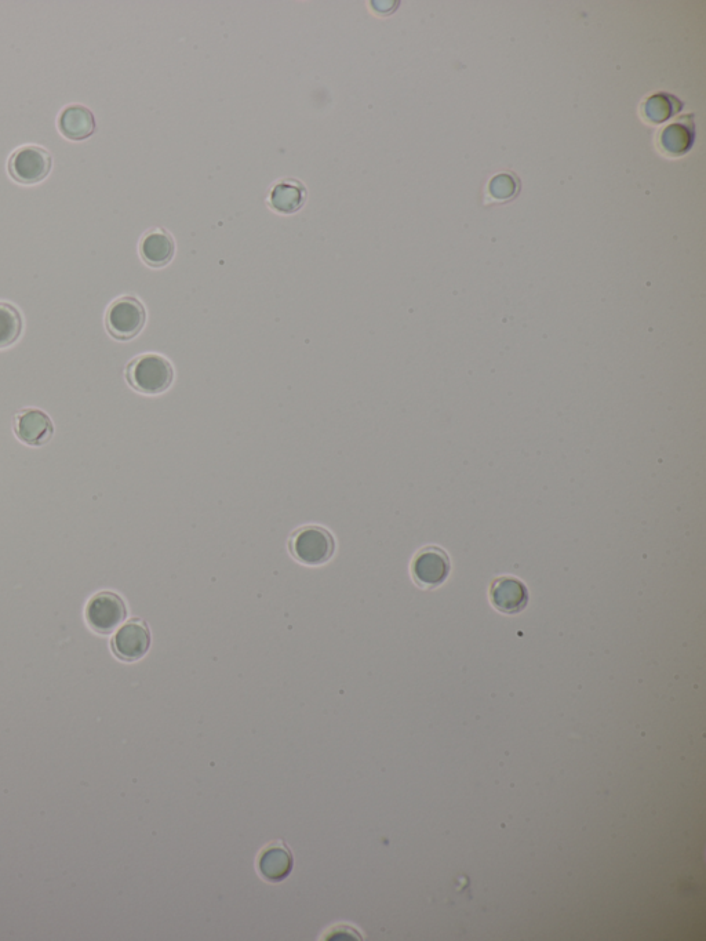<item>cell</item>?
<instances>
[{
	"label": "cell",
	"instance_id": "cell-1",
	"mask_svg": "<svg viewBox=\"0 0 706 941\" xmlns=\"http://www.w3.org/2000/svg\"><path fill=\"white\" fill-rule=\"evenodd\" d=\"M125 377L134 391L143 395L165 394L176 379L173 363L160 354L138 355L126 366Z\"/></svg>",
	"mask_w": 706,
	"mask_h": 941
},
{
	"label": "cell",
	"instance_id": "cell-2",
	"mask_svg": "<svg viewBox=\"0 0 706 941\" xmlns=\"http://www.w3.org/2000/svg\"><path fill=\"white\" fill-rule=\"evenodd\" d=\"M290 554L305 566L325 565L336 552V540L326 528L318 525L297 529L290 537Z\"/></svg>",
	"mask_w": 706,
	"mask_h": 941
},
{
	"label": "cell",
	"instance_id": "cell-3",
	"mask_svg": "<svg viewBox=\"0 0 706 941\" xmlns=\"http://www.w3.org/2000/svg\"><path fill=\"white\" fill-rule=\"evenodd\" d=\"M147 323V310L137 297H119L105 312V328L118 341L136 339Z\"/></svg>",
	"mask_w": 706,
	"mask_h": 941
},
{
	"label": "cell",
	"instance_id": "cell-4",
	"mask_svg": "<svg viewBox=\"0 0 706 941\" xmlns=\"http://www.w3.org/2000/svg\"><path fill=\"white\" fill-rule=\"evenodd\" d=\"M7 167L10 176L18 184H38L52 172L53 158L49 151L39 145H24L13 152Z\"/></svg>",
	"mask_w": 706,
	"mask_h": 941
},
{
	"label": "cell",
	"instance_id": "cell-5",
	"mask_svg": "<svg viewBox=\"0 0 706 941\" xmlns=\"http://www.w3.org/2000/svg\"><path fill=\"white\" fill-rule=\"evenodd\" d=\"M86 621L94 632L112 634L126 620V602L112 591L97 592L86 606Z\"/></svg>",
	"mask_w": 706,
	"mask_h": 941
},
{
	"label": "cell",
	"instance_id": "cell-6",
	"mask_svg": "<svg viewBox=\"0 0 706 941\" xmlns=\"http://www.w3.org/2000/svg\"><path fill=\"white\" fill-rule=\"evenodd\" d=\"M112 652L122 661L143 659L151 648V631L143 620L133 619L119 628L112 638Z\"/></svg>",
	"mask_w": 706,
	"mask_h": 941
},
{
	"label": "cell",
	"instance_id": "cell-7",
	"mask_svg": "<svg viewBox=\"0 0 706 941\" xmlns=\"http://www.w3.org/2000/svg\"><path fill=\"white\" fill-rule=\"evenodd\" d=\"M14 434L25 445L40 448L52 441L53 421L43 410L23 409L14 416Z\"/></svg>",
	"mask_w": 706,
	"mask_h": 941
},
{
	"label": "cell",
	"instance_id": "cell-8",
	"mask_svg": "<svg viewBox=\"0 0 706 941\" xmlns=\"http://www.w3.org/2000/svg\"><path fill=\"white\" fill-rule=\"evenodd\" d=\"M449 558L439 548H425L413 562V576L420 586L435 587L442 584L449 574Z\"/></svg>",
	"mask_w": 706,
	"mask_h": 941
},
{
	"label": "cell",
	"instance_id": "cell-9",
	"mask_svg": "<svg viewBox=\"0 0 706 941\" xmlns=\"http://www.w3.org/2000/svg\"><path fill=\"white\" fill-rule=\"evenodd\" d=\"M138 250H140L141 259L148 267L163 268L174 259L176 242L173 236L163 228H152L141 238Z\"/></svg>",
	"mask_w": 706,
	"mask_h": 941
},
{
	"label": "cell",
	"instance_id": "cell-10",
	"mask_svg": "<svg viewBox=\"0 0 706 941\" xmlns=\"http://www.w3.org/2000/svg\"><path fill=\"white\" fill-rule=\"evenodd\" d=\"M96 127L93 112L82 104L68 105L58 116V130L71 141H83L92 137Z\"/></svg>",
	"mask_w": 706,
	"mask_h": 941
},
{
	"label": "cell",
	"instance_id": "cell-11",
	"mask_svg": "<svg viewBox=\"0 0 706 941\" xmlns=\"http://www.w3.org/2000/svg\"><path fill=\"white\" fill-rule=\"evenodd\" d=\"M307 201V188L298 180L279 181L272 187L268 203L275 212L280 214H293L298 212Z\"/></svg>",
	"mask_w": 706,
	"mask_h": 941
},
{
	"label": "cell",
	"instance_id": "cell-12",
	"mask_svg": "<svg viewBox=\"0 0 706 941\" xmlns=\"http://www.w3.org/2000/svg\"><path fill=\"white\" fill-rule=\"evenodd\" d=\"M526 587L519 580L504 577L497 580L491 587V601L498 610L504 613H518L527 605Z\"/></svg>",
	"mask_w": 706,
	"mask_h": 941
},
{
	"label": "cell",
	"instance_id": "cell-13",
	"mask_svg": "<svg viewBox=\"0 0 706 941\" xmlns=\"http://www.w3.org/2000/svg\"><path fill=\"white\" fill-rule=\"evenodd\" d=\"M293 864V855L283 844L267 846L258 860L262 877L271 882H280L289 877Z\"/></svg>",
	"mask_w": 706,
	"mask_h": 941
},
{
	"label": "cell",
	"instance_id": "cell-14",
	"mask_svg": "<svg viewBox=\"0 0 706 941\" xmlns=\"http://www.w3.org/2000/svg\"><path fill=\"white\" fill-rule=\"evenodd\" d=\"M694 138L693 122H691V119L683 118L682 121L669 125L661 133V145L669 154H686L693 147Z\"/></svg>",
	"mask_w": 706,
	"mask_h": 941
},
{
	"label": "cell",
	"instance_id": "cell-15",
	"mask_svg": "<svg viewBox=\"0 0 706 941\" xmlns=\"http://www.w3.org/2000/svg\"><path fill=\"white\" fill-rule=\"evenodd\" d=\"M24 330V319L16 305L0 301V350L12 347Z\"/></svg>",
	"mask_w": 706,
	"mask_h": 941
},
{
	"label": "cell",
	"instance_id": "cell-16",
	"mask_svg": "<svg viewBox=\"0 0 706 941\" xmlns=\"http://www.w3.org/2000/svg\"><path fill=\"white\" fill-rule=\"evenodd\" d=\"M680 110H682V104L678 98L669 94H655L644 104V115L654 123L665 122Z\"/></svg>",
	"mask_w": 706,
	"mask_h": 941
},
{
	"label": "cell",
	"instance_id": "cell-17",
	"mask_svg": "<svg viewBox=\"0 0 706 941\" xmlns=\"http://www.w3.org/2000/svg\"><path fill=\"white\" fill-rule=\"evenodd\" d=\"M516 192V183L511 176L501 174L490 184V194L496 199H508Z\"/></svg>",
	"mask_w": 706,
	"mask_h": 941
}]
</instances>
